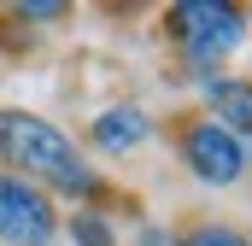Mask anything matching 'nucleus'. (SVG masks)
Instances as JSON below:
<instances>
[{
	"label": "nucleus",
	"mask_w": 252,
	"mask_h": 246,
	"mask_svg": "<svg viewBox=\"0 0 252 246\" xmlns=\"http://www.w3.org/2000/svg\"><path fill=\"white\" fill-rule=\"evenodd\" d=\"M6 18H12L18 30H53V24L70 18V6H64V0H12Z\"/></svg>",
	"instance_id": "obj_8"
},
{
	"label": "nucleus",
	"mask_w": 252,
	"mask_h": 246,
	"mask_svg": "<svg viewBox=\"0 0 252 246\" xmlns=\"http://www.w3.org/2000/svg\"><path fill=\"white\" fill-rule=\"evenodd\" d=\"M0 170L24 176V182L47 187L53 205H106V170L76 147V135L59 129L41 112H24V106H0Z\"/></svg>",
	"instance_id": "obj_1"
},
{
	"label": "nucleus",
	"mask_w": 252,
	"mask_h": 246,
	"mask_svg": "<svg viewBox=\"0 0 252 246\" xmlns=\"http://www.w3.org/2000/svg\"><path fill=\"white\" fill-rule=\"evenodd\" d=\"M199 118H211L217 129H229V135L252 153V76L223 70V76L199 82Z\"/></svg>",
	"instance_id": "obj_6"
},
{
	"label": "nucleus",
	"mask_w": 252,
	"mask_h": 246,
	"mask_svg": "<svg viewBox=\"0 0 252 246\" xmlns=\"http://www.w3.org/2000/svg\"><path fill=\"white\" fill-rule=\"evenodd\" d=\"M129 246H182V229H170V223H141Z\"/></svg>",
	"instance_id": "obj_10"
},
{
	"label": "nucleus",
	"mask_w": 252,
	"mask_h": 246,
	"mask_svg": "<svg viewBox=\"0 0 252 246\" xmlns=\"http://www.w3.org/2000/svg\"><path fill=\"white\" fill-rule=\"evenodd\" d=\"M182 246H252V235L241 223H193L182 235Z\"/></svg>",
	"instance_id": "obj_9"
},
{
	"label": "nucleus",
	"mask_w": 252,
	"mask_h": 246,
	"mask_svg": "<svg viewBox=\"0 0 252 246\" xmlns=\"http://www.w3.org/2000/svg\"><path fill=\"white\" fill-rule=\"evenodd\" d=\"M176 164L188 170V182L211 187V193H229V187H241L252 176V153L229 135V129H217L211 118H182L176 123Z\"/></svg>",
	"instance_id": "obj_3"
},
{
	"label": "nucleus",
	"mask_w": 252,
	"mask_h": 246,
	"mask_svg": "<svg viewBox=\"0 0 252 246\" xmlns=\"http://www.w3.org/2000/svg\"><path fill=\"white\" fill-rule=\"evenodd\" d=\"M153 135H158V123H153V112L141 100H112V106H100L88 118V129H82L88 153H100V158H129V153L153 147Z\"/></svg>",
	"instance_id": "obj_5"
},
{
	"label": "nucleus",
	"mask_w": 252,
	"mask_h": 246,
	"mask_svg": "<svg viewBox=\"0 0 252 246\" xmlns=\"http://www.w3.org/2000/svg\"><path fill=\"white\" fill-rule=\"evenodd\" d=\"M59 241H70V246H124V229H118L112 205H76L59 223Z\"/></svg>",
	"instance_id": "obj_7"
},
{
	"label": "nucleus",
	"mask_w": 252,
	"mask_h": 246,
	"mask_svg": "<svg viewBox=\"0 0 252 246\" xmlns=\"http://www.w3.org/2000/svg\"><path fill=\"white\" fill-rule=\"evenodd\" d=\"M59 223L64 211L47 187L0 170V246H59Z\"/></svg>",
	"instance_id": "obj_4"
},
{
	"label": "nucleus",
	"mask_w": 252,
	"mask_h": 246,
	"mask_svg": "<svg viewBox=\"0 0 252 246\" xmlns=\"http://www.w3.org/2000/svg\"><path fill=\"white\" fill-rule=\"evenodd\" d=\"M164 35L182 59V76L199 88V82L223 76V64L252 41V12L241 0H170Z\"/></svg>",
	"instance_id": "obj_2"
}]
</instances>
